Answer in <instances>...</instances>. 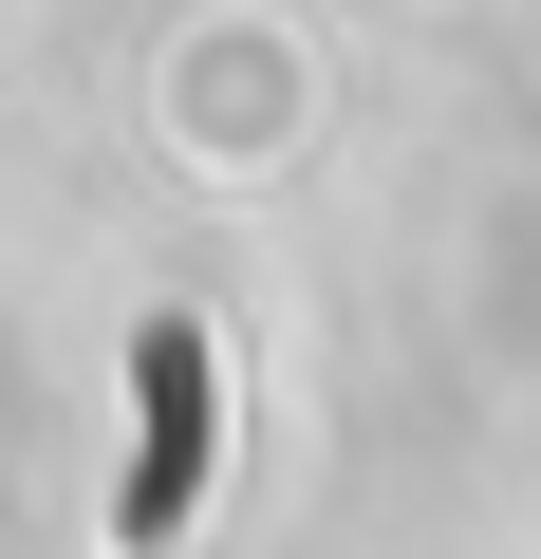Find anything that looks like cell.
<instances>
[{"label":"cell","instance_id":"6da1fadb","mask_svg":"<svg viewBox=\"0 0 541 559\" xmlns=\"http://www.w3.org/2000/svg\"><path fill=\"white\" fill-rule=\"evenodd\" d=\"M187 466H205V336L168 318V336H150V466H131V559H168V540H187Z\"/></svg>","mask_w":541,"mask_h":559}]
</instances>
